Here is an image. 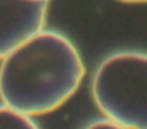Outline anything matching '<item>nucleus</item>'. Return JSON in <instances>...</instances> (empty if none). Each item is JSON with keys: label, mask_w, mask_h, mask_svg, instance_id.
I'll list each match as a JSON object with an SVG mask.
<instances>
[{"label": "nucleus", "mask_w": 147, "mask_h": 129, "mask_svg": "<svg viewBox=\"0 0 147 129\" xmlns=\"http://www.w3.org/2000/svg\"><path fill=\"white\" fill-rule=\"evenodd\" d=\"M84 63L66 36L42 29L0 63V100L28 116L61 107L81 86Z\"/></svg>", "instance_id": "nucleus-1"}, {"label": "nucleus", "mask_w": 147, "mask_h": 129, "mask_svg": "<svg viewBox=\"0 0 147 129\" xmlns=\"http://www.w3.org/2000/svg\"><path fill=\"white\" fill-rule=\"evenodd\" d=\"M92 97L105 118L126 129H147V53L121 50L105 56L92 76Z\"/></svg>", "instance_id": "nucleus-2"}, {"label": "nucleus", "mask_w": 147, "mask_h": 129, "mask_svg": "<svg viewBox=\"0 0 147 129\" xmlns=\"http://www.w3.org/2000/svg\"><path fill=\"white\" fill-rule=\"evenodd\" d=\"M44 0H0V60L44 29Z\"/></svg>", "instance_id": "nucleus-3"}, {"label": "nucleus", "mask_w": 147, "mask_h": 129, "mask_svg": "<svg viewBox=\"0 0 147 129\" xmlns=\"http://www.w3.org/2000/svg\"><path fill=\"white\" fill-rule=\"evenodd\" d=\"M0 129H39V126L31 116L0 105Z\"/></svg>", "instance_id": "nucleus-4"}, {"label": "nucleus", "mask_w": 147, "mask_h": 129, "mask_svg": "<svg viewBox=\"0 0 147 129\" xmlns=\"http://www.w3.org/2000/svg\"><path fill=\"white\" fill-rule=\"evenodd\" d=\"M82 129H126V128H123L121 124H118V123H115V121L108 120V118L104 116V118H99V120H94L91 123H87Z\"/></svg>", "instance_id": "nucleus-5"}, {"label": "nucleus", "mask_w": 147, "mask_h": 129, "mask_svg": "<svg viewBox=\"0 0 147 129\" xmlns=\"http://www.w3.org/2000/svg\"><path fill=\"white\" fill-rule=\"evenodd\" d=\"M120 2H125V3H146L147 0H120Z\"/></svg>", "instance_id": "nucleus-6"}, {"label": "nucleus", "mask_w": 147, "mask_h": 129, "mask_svg": "<svg viewBox=\"0 0 147 129\" xmlns=\"http://www.w3.org/2000/svg\"><path fill=\"white\" fill-rule=\"evenodd\" d=\"M44 2H49V0H44Z\"/></svg>", "instance_id": "nucleus-7"}]
</instances>
